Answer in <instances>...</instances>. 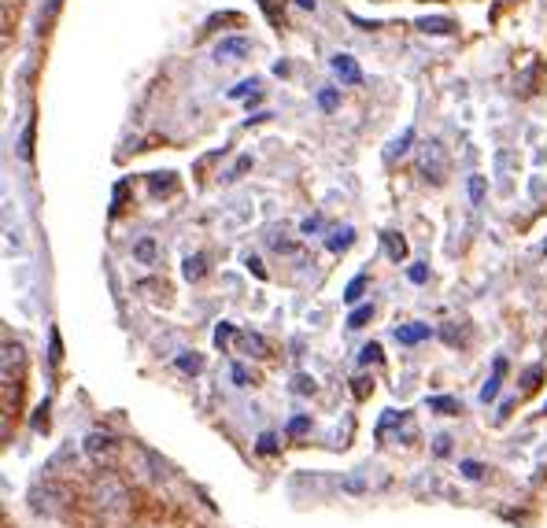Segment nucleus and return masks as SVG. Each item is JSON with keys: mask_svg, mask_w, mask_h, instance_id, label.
<instances>
[{"mask_svg": "<svg viewBox=\"0 0 547 528\" xmlns=\"http://www.w3.org/2000/svg\"><path fill=\"white\" fill-rule=\"evenodd\" d=\"M89 499H93V507L101 510V514H108V517H122V514L130 510V502H134L127 481H118L115 473H101V476H96L93 488H89Z\"/></svg>", "mask_w": 547, "mask_h": 528, "instance_id": "obj_1", "label": "nucleus"}, {"mask_svg": "<svg viewBox=\"0 0 547 528\" xmlns=\"http://www.w3.org/2000/svg\"><path fill=\"white\" fill-rule=\"evenodd\" d=\"M67 502H70V488L60 484V481H41V484H34V491H30V510H34V514H45V517L63 514Z\"/></svg>", "mask_w": 547, "mask_h": 528, "instance_id": "obj_2", "label": "nucleus"}, {"mask_svg": "<svg viewBox=\"0 0 547 528\" xmlns=\"http://www.w3.org/2000/svg\"><path fill=\"white\" fill-rule=\"evenodd\" d=\"M82 447H86V455H89L93 466H101V469H115L118 466L122 451H118V440L111 433H89Z\"/></svg>", "mask_w": 547, "mask_h": 528, "instance_id": "obj_3", "label": "nucleus"}, {"mask_svg": "<svg viewBox=\"0 0 547 528\" xmlns=\"http://www.w3.org/2000/svg\"><path fill=\"white\" fill-rule=\"evenodd\" d=\"M418 174H421L426 182H433V185H440V182L447 178V156H444V148H440L437 141H429V144L418 148Z\"/></svg>", "mask_w": 547, "mask_h": 528, "instance_id": "obj_4", "label": "nucleus"}, {"mask_svg": "<svg viewBox=\"0 0 547 528\" xmlns=\"http://www.w3.org/2000/svg\"><path fill=\"white\" fill-rule=\"evenodd\" d=\"M333 74H337V78H340L344 85H359V82H363L359 63H355L352 56H347V53H337V56H333Z\"/></svg>", "mask_w": 547, "mask_h": 528, "instance_id": "obj_5", "label": "nucleus"}, {"mask_svg": "<svg viewBox=\"0 0 547 528\" xmlns=\"http://www.w3.org/2000/svg\"><path fill=\"white\" fill-rule=\"evenodd\" d=\"M244 56H252V41L244 37H226L215 48V60H244Z\"/></svg>", "mask_w": 547, "mask_h": 528, "instance_id": "obj_6", "label": "nucleus"}, {"mask_svg": "<svg viewBox=\"0 0 547 528\" xmlns=\"http://www.w3.org/2000/svg\"><path fill=\"white\" fill-rule=\"evenodd\" d=\"M429 337V325H421V321H411V325H396V340H400V344H421V340H426Z\"/></svg>", "mask_w": 547, "mask_h": 528, "instance_id": "obj_7", "label": "nucleus"}, {"mask_svg": "<svg viewBox=\"0 0 547 528\" xmlns=\"http://www.w3.org/2000/svg\"><path fill=\"white\" fill-rule=\"evenodd\" d=\"M503 373H507V362H503V359H495V366H492V377H488V381H485V388H481V399H485V403H492V399L500 395Z\"/></svg>", "mask_w": 547, "mask_h": 528, "instance_id": "obj_8", "label": "nucleus"}, {"mask_svg": "<svg viewBox=\"0 0 547 528\" xmlns=\"http://www.w3.org/2000/svg\"><path fill=\"white\" fill-rule=\"evenodd\" d=\"M355 244V230L352 225H344V230H337V233H330V240H326V248L333 251V256H344L347 248Z\"/></svg>", "mask_w": 547, "mask_h": 528, "instance_id": "obj_9", "label": "nucleus"}, {"mask_svg": "<svg viewBox=\"0 0 547 528\" xmlns=\"http://www.w3.org/2000/svg\"><path fill=\"white\" fill-rule=\"evenodd\" d=\"M418 30L421 34H455V22L452 19H444V15H426V19H418Z\"/></svg>", "mask_w": 547, "mask_h": 528, "instance_id": "obj_10", "label": "nucleus"}, {"mask_svg": "<svg viewBox=\"0 0 547 528\" xmlns=\"http://www.w3.org/2000/svg\"><path fill=\"white\" fill-rule=\"evenodd\" d=\"M411 144H414V130L407 126V130H404L400 137H396V141L388 144V159H400V156H407V152H411Z\"/></svg>", "mask_w": 547, "mask_h": 528, "instance_id": "obj_11", "label": "nucleus"}, {"mask_svg": "<svg viewBox=\"0 0 547 528\" xmlns=\"http://www.w3.org/2000/svg\"><path fill=\"white\" fill-rule=\"evenodd\" d=\"M381 240H385V251H388V259H392V263L407 259V240H404V237H396V233H385Z\"/></svg>", "mask_w": 547, "mask_h": 528, "instance_id": "obj_12", "label": "nucleus"}, {"mask_svg": "<svg viewBox=\"0 0 547 528\" xmlns=\"http://www.w3.org/2000/svg\"><path fill=\"white\" fill-rule=\"evenodd\" d=\"M466 192H469V204L481 207V204H485V174H469Z\"/></svg>", "mask_w": 547, "mask_h": 528, "instance_id": "obj_13", "label": "nucleus"}, {"mask_svg": "<svg viewBox=\"0 0 547 528\" xmlns=\"http://www.w3.org/2000/svg\"><path fill=\"white\" fill-rule=\"evenodd\" d=\"M182 273H185V281H200L204 273H208V259H204V256H189Z\"/></svg>", "mask_w": 547, "mask_h": 528, "instance_id": "obj_14", "label": "nucleus"}, {"mask_svg": "<svg viewBox=\"0 0 547 528\" xmlns=\"http://www.w3.org/2000/svg\"><path fill=\"white\" fill-rule=\"evenodd\" d=\"M374 318V304H363V307H355L352 314H347V329H363V325Z\"/></svg>", "mask_w": 547, "mask_h": 528, "instance_id": "obj_15", "label": "nucleus"}, {"mask_svg": "<svg viewBox=\"0 0 547 528\" xmlns=\"http://www.w3.org/2000/svg\"><path fill=\"white\" fill-rule=\"evenodd\" d=\"M178 370L182 373H200L204 370V359L196 355V351H182V355H178Z\"/></svg>", "mask_w": 547, "mask_h": 528, "instance_id": "obj_16", "label": "nucleus"}, {"mask_svg": "<svg viewBox=\"0 0 547 528\" xmlns=\"http://www.w3.org/2000/svg\"><path fill=\"white\" fill-rule=\"evenodd\" d=\"M363 288H366V273H359V278L347 281V288H344V304H359V299H363Z\"/></svg>", "mask_w": 547, "mask_h": 528, "instance_id": "obj_17", "label": "nucleus"}, {"mask_svg": "<svg viewBox=\"0 0 547 528\" xmlns=\"http://www.w3.org/2000/svg\"><path fill=\"white\" fill-rule=\"evenodd\" d=\"M19 362H22V347L4 340V377H12V366H19Z\"/></svg>", "mask_w": 547, "mask_h": 528, "instance_id": "obj_18", "label": "nucleus"}, {"mask_svg": "<svg viewBox=\"0 0 547 528\" xmlns=\"http://www.w3.org/2000/svg\"><path fill=\"white\" fill-rule=\"evenodd\" d=\"M134 256H137L141 263H152V259H156V240H152V237H141L137 248H134Z\"/></svg>", "mask_w": 547, "mask_h": 528, "instance_id": "obj_19", "label": "nucleus"}, {"mask_svg": "<svg viewBox=\"0 0 547 528\" xmlns=\"http://www.w3.org/2000/svg\"><path fill=\"white\" fill-rule=\"evenodd\" d=\"M429 407H433V410H440V414H459V410H462V407H459V399H447V395L429 399Z\"/></svg>", "mask_w": 547, "mask_h": 528, "instance_id": "obj_20", "label": "nucleus"}, {"mask_svg": "<svg viewBox=\"0 0 547 528\" xmlns=\"http://www.w3.org/2000/svg\"><path fill=\"white\" fill-rule=\"evenodd\" d=\"M337 104H340L337 89H322V93H318V108H322V111H337Z\"/></svg>", "mask_w": 547, "mask_h": 528, "instance_id": "obj_21", "label": "nucleus"}, {"mask_svg": "<svg viewBox=\"0 0 547 528\" xmlns=\"http://www.w3.org/2000/svg\"><path fill=\"white\" fill-rule=\"evenodd\" d=\"M359 362H363V366H374V362H381V344H366V347L359 351Z\"/></svg>", "mask_w": 547, "mask_h": 528, "instance_id": "obj_22", "label": "nucleus"}, {"mask_svg": "<svg viewBox=\"0 0 547 528\" xmlns=\"http://www.w3.org/2000/svg\"><path fill=\"white\" fill-rule=\"evenodd\" d=\"M241 344H244L248 351H256V355H266V340L256 337V333H241Z\"/></svg>", "mask_w": 547, "mask_h": 528, "instance_id": "obj_23", "label": "nucleus"}, {"mask_svg": "<svg viewBox=\"0 0 547 528\" xmlns=\"http://www.w3.org/2000/svg\"><path fill=\"white\" fill-rule=\"evenodd\" d=\"M292 388L300 392V395H314V377H307V373H296V377H292Z\"/></svg>", "mask_w": 547, "mask_h": 528, "instance_id": "obj_24", "label": "nucleus"}, {"mask_svg": "<svg viewBox=\"0 0 547 528\" xmlns=\"http://www.w3.org/2000/svg\"><path fill=\"white\" fill-rule=\"evenodd\" d=\"M233 337H237V329H233V325H230V321H222V325H218V329H215V344H218V347H222V344H230Z\"/></svg>", "mask_w": 547, "mask_h": 528, "instance_id": "obj_25", "label": "nucleus"}, {"mask_svg": "<svg viewBox=\"0 0 547 528\" xmlns=\"http://www.w3.org/2000/svg\"><path fill=\"white\" fill-rule=\"evenodd\" d=\"M174 189V174H152V192H170Z\"/></svg>", "mask_w": 547, "mask_h": 528, "instance_id": "obj_26", "label": "nucleus"}, {"mask_svg": "<svg viewBox=\"0 0 547 528\" xmlns=\"http://www.w3.org/2000/svg\"><path fill=\"white\" fill-rule=\"evenodd\" d=\"M307 429H311V418H307V414H300V418L289 421V433H292V436H304Z\"/></svg>", "mask_w": 547, "mask_h": 528, "instance_id": "obj_27", "label": "nucleus"}, {"mask_svg": "<svg viewBox=\"0 0 547 528\" xmlns=\"http://www.w3.org/2000/svg\"><path fill=\"white\" fill-rule=\"evenodd\" d=\"M459 469L469 476V481H481V476H485V466H481V462H462Z\"/></svg>", "mask_w": 547, "mask_h": 528, "instance_id": "obj_28", "label": "nucleus"}, {"mask_svg": "<svg viewBox=\"0 0 547 528\" xmlns=\"http://www.w3.org/2000/svg\"><path fill=\"white\" fill-rule=\"evenodd\" d=\"M278 451V440H274V433H263L259 436V455H274Z\"/></svg>", "mask_w": 547, "mask_h": 528, "instance_id": "obj_29", "label": "nucleus"}, {"mask_svg": "<svg viewBox=\"0 0 547 528\" xmlns=\"http://www.w3.org/2000/svg\"><path fill=\"white\" fill-rule=\"evenodd\" d=\"M407 278H411L414 285H426V278H429V270H426V266H411V270H407Z\"/></svg>", "mask_w": 547, "mask_h": 528, "instance_id": "obj_30", "label": "nucleus"}, {"mask_svg": "<svg viewBox=\"0 0 547 528\" xmlns=\"http://www.w3.org/2000/svg\"><path fill=\"white\" fill-rule=\"evenodd\" d=\"M433 451H437V455L444 459L447 451H452V436H437V447H433Z\"/></svg>", "mask_w": 547, "mask_h": 528, "instance_id": "obj_31", "label": "nucleus"}, {"mask_svg": "<svg viewBox=\"0 0 547 528\" xmlns=\"http://www.w3.org/2000/svg\"><path fill=\"white\" fill-rule=\"evenodd\" d=\"M252 89H256V82H241V85H237V89H233L230 96H233V100H241V96H248V93H252Z\"/></svg>", "mask_w": 547, "mask_h": 528, "instance_id": "obj_32", "label": "nucleus"}, {"mask_svg": "<svg viewBox=\"0 0 547 528\" xmlns=\"http://www.w3.org/2000/svg\"><path fill=\"white\" fill-rule=\"evenodd\" d=\"M536 381H540V366H533V370L526 373V388H536Z\"/></svg>", "mask_w": 547, "mask_h": 528, "instance_id": "obj_33", "label": "nucleus"}, {"mask_svg": "<svg viewBox=\"0 0 547 528\" xmlns=\"http://www.w3.org/2000/svg\"><path fill=\"white\" fill-rule=\"evenodd\" d=\"M248 266H252V273H256V278H266V270H263V263H259V259H252V256H248Z\"/></svg>", "mask_w": 547, "mask_h": 528, "instance_id": "obj_34", "label": "nucleus"}, {"mask_svg": "<svg viewBox=\"0 0 547 528\" xmlns=\"http://www.w3.org/2000/svg\"><path fill=\"white\" fill-rule=\"evenodd\" d=\"M314 230H322V218H307L304 222V233H314Z\"/></svg>", "mask_w": 547, "mask_h": 528, "instance_id": "obj_35", "label": "nucleus"}, {"mask_svg": "<svg viewBox=\"0 0 547 528\" xmlns=\"http://www.w3.org/2000/svg\"><path fill=\"white\" fill-rule=\"evenodd\" d=\"M233 381H237V385H241V388H244V385H248V373H244V370H241V366H233Z\"/></svg>", "mask_w": 547, "mask_h": 528, "instance_id": "obj_36", "label": "nucleus"}, {"mask_svg": "<svg viewBox=\"0 0 547 528\" xmlns=\"http://www.w3.org/2000/svg\"><path fill=\"white\" fill-rule=\"evenodd\" d=\"M60 351H63L60 347V333H53V362H60Z\"/></svg>", "mask_w": 547, "mask_h": 528, "instance_id": "obj_37", "label": "nucleus"}, {"mask_svg": "<svg viewBox=\"0 0 547 528\" xmlns=\"http://www.w3.org/2000/svg\"><path fill=\"white\" fill-rule=\"evenodd\" d=\"M296 4H300V8H314V0H296Z\"/></svg>", "mask_w": 547, "mask_h": 528, "instance_id": "obj_38", "label": "nucleus"}, {"mask_svg": "<svg viewBox=\"0 0 547 528\" xmlns=\"http://www.w3.org/2000/svg\"><path fill=\"white\" fill-rule=\"evenodd\" d=\"M543 251H547V244H543Z\"/></svg>", "mask_w": 547, "mask_h": 528, "instance_id": "obj_39", "label": "nucleus"}]
</instances>
